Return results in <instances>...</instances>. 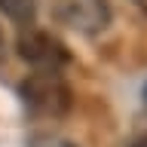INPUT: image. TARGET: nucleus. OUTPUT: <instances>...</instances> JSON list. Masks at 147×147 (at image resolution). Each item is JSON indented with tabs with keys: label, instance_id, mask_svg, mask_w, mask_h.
<instances>
[{
	"label": "nucleus",
	"instance_id": "obj_1",
	"mask_svg": "<svg viewBox=\"0 0 147 147\" xmlns=\"http://www.w3.org/2000/svg\"><path fill=\"white\" fill-rule=\"evenodd\" d=\"M18 95L25 107H31L40 117H61L71 107V89L58 71H34L18 86Z\"/></svg>",
	"mask_w": 147,
	"mask_h": 147
},
{
	"label": "nucleus",
	"instance_id": "obj_2",
	"mask_svg": "<svg viewBox=\"0 0 147 147\" xmlns=\"http://www.w3.org/2000/svg\"><path fill=\"white\" fill-rule=\"evenodd\" d=\"M18 55L28 64H34L37 71H58L71 61V55L64 49L58 37L46 34V31H28L18 37Z\"/></svg>",
	"mask_w": 147,
	"mask_h": 147
},
{
	"label": "nucleus",
	"instance_id": "obj_3",
	"mask_svg": "<svg viewBox=\"0 0 147 147\" xmlns=\"http://www.w3.org/2000/svg\"><path fill=\"white\" fill-rule=\"evenodd\" d=\"M58 18L83 34H98L110 25V6L107 0H61Z\"/></svg>",
	"mask_w": 147,
	"mask_h": 147
},
{
	"label": "nucleus",
	"instance_id": "obj_4",
	"mask_svg": "<svg viewBox=\"0 0 147 147\" xmlns=\"http://www.w3.org/2000/svg\"><path fill=\"white\" fill-rule=\"evenodd\" d=\"M0 9L18 25H31L34 22V0H0Z\"/></svg>",
	"mask_w": 147,
	"mask_h": 147
},
{
	"label": "nucleus",
	"instance_id": "obj_5",
	"mask_svg": "<svg viewBox=\"0 0 147 147\" xmlns=\"http://www.w3.org/2000/svg\"><path fill=\"white\" fill-rule=\"evenodd\" d=\"M132 147H147V126H144V132L135 138V144H132Z\"/></svg>",
	"mask_w": 147,
	"mask_h": 147
},
{
	"label": "nucleus",
	"instance_id": "obj_6",
	"mask_svg": "<svg viewBox=\"0 0 147 147\" xmlns=\"http://www.w3.org/2000/svg\"><path fill=\"white\" fill-rule=\"evenodd\" d=\"M132 3H135V6H138V9H141V12L147 16V0H132Z\"/></svg>",
	"mask_w": 147,
	"mask_h": 147
},
{
	"label": "nucleus",
	"instance_id": "obj_7",
	"mask_svg": "<svg viewBox=\"0 0 147 147\" xmlns=\"http://www.w3.org/2000/svg\"><path fill=\"white\" fill-rule=\"evenodd\" d=\"M144 98H147V86H144Z\"/></svg>",
	"mask_w": 147,
	"mask_h": 147
}]
</instances>
